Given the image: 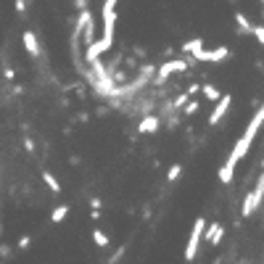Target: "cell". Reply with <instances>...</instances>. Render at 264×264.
<instances>
[{"label": "cell", "mask_w": 264, "mask_h": 264, "mask_svg": "<svg viewBox=\"0 0 264 264\" xmlns=\"http://www.w3.org/2000/svg\"><path fill=\"white\" fill-rule=\"evenodd\" d=\"M222 238H224V228L222 224H214V230H212L209 238H206V243H209V246H220Z\"/></svg>", "instance_id": "obj_12"}, {"label": "cell", "mask_w": 264, "mask_h": 264, "mask_svg": "<svg viewBox=\"0 0 264 264\" xmlns=\"http://www.w3.org/2000/svg\"><path fill=\"white\" fill-rule=\"evenodd\" d=\"M32 246V235H24V238H18L16 243V248H30Z\"/></svg>", "instance_id": "obj_19"}, {"label": "cell", "mask_w": 264, "mask_h": 264, "mask_svg": "<svg viewBox=\"0 0 264 264\" xmlns=\"http://www.w3.org/2000/svg\"><path fill=\"white\" fill-rule=\"evenodd\" d=\"M196 64V58L190 56V58H177V61H166L158 66V82H164L169 74H177V72H188V66Z\"/></svg>", "instance_id": "obj_4"}, {"label": "cell", "mask_w": 264, "mask_h": 264, "mask_svg": "<svg viewBox=\"0 0 264 264\" xmlns=\"http://www.w3.org/2000/svg\"><path fill=\"white\" fill-rule=\"evenodd\" d=\"M16 11H18V16H26V3L24 0H16Z\"/></svg>", "instance_id": "obj_21"}, {"label": "cell", "mask_w": 264, "mask_h": 264, "mask_svg": "<svg viewBox=\"0 0 264 264\" xmlns=\"http://www.w3.org/2000/svg\"><path fill=\"white\" fill-rule=\"evenodd\" d=\"M196 111H198V103H196V100H188V103H185V116L196 114Z\"/></svg>", "instance_id": "obj_20"}, {"label": "cell", "mask_w": 264, "mask_h": 264, "mask_svg": "<svg viewBox=\"0 0 264 264\" xmlns=\"http://www.w3.org/2000/svg\"><path fill=\"white\" fill-rule=\"evenodd\" d=\"M230 56V48H224V45H220V48H214V50H206V48H201L193 58L196 61H201V64H220V61H224Z\"/></svg>", "instance_id": "obj_5"}, {"label": "cell", "mask_w": 264, "mask_h": 264, "mask_svg": "<svg viewBox=\"0 0 264 264\" xmlns=\"http://www.w3.org/2000/svg\"><path fill=\"white\" fill-rule=\"evenodd\" d=\"M92 240H96V246H100V248H108V235L103 232V230H92Z\"/></svg>", "instance_id": "obj_14"}, {"label": "cell", "mask_w": 264, "mask_h": 264, "mask_svg": "<svg viewBox=\"0 0 264 264\" xmlns=\"http://www.w3.org/2000/svg\"><path fill=\"white\" fill-rule=\"evenodd\" d=\"M116 3L119 0H106V3H103V11H116Z\"/></svg>", "instance_id": "obj_22"}, {"label": "cell", "mask_w": 264, "mask_h": 264, "mask_svg": "<svg viewBox=\"0 0 264 264\" xmlns=\"http://www.w3.org/2000/svg\"><path fill=\"white\" fill-rule=\"evenodd\" d=\"M201 48H204V37H196V40H188V42L182 45V53H188V56H196Z\"/></svg>", "instance_id": "obj_11"}, {"label": "cell", "mask_w": 264, "mask_h": 264, "mask_svg": "<svg viewBox=\"0 0 264 264\" xmlns=\"http://www.w3.org/2000/svg\"><path fill=\"white\" fill-rule=\"evenodd\" d=\"M262 198H264V174H259V177H256V188H254V190L246 196V201H243L240 214H243V216H251V214L262 206Z\"/></svg>", "instance_id": "obj_3"}, {"label": "cell", "mask_w": 264, "mask_h": 264, "mask_svg": "<svg viewBox=\"0 0 264 264\" xmlns=\"http://www.w3.org/2000/svg\"><path fill=\"white\" fill-rule=\"evenodd\" d=\"M0 232H3V224H0Z\"/></svg>", "instance_id": "obj_26"}, {"label": "cell", "mask_w": 264, "mask_h": 264, "mask_svg": "<svg viewBox=\"0 0 264 264\" xmlns=\"http://www.w3.org/2000/svg\"><path fill=\"white\" fill-rule=\"evenodd\" d=\"M204 230H206V220L198 216V220L193 222L190 240H188V246H185V262H193L198 256V246H201V240H204Z\"/></svg>", "instance_id": "obj_2"}, {"label": "cell", "mask_w": 264, "mask_h": 264, "mask_svg": "<svg viewBox=\"0 0 264 264\" xmlns=\"http://www.w3.org/2000/svg\"><path fill=\"white\" fill-rule=\"evenodd\" d=\"M251 34L256 37V40H259V45L264 48V24H262V26H254V30H251Z\"/></svg>", "instance_id": "obj_18"}, {"label": "cell", "mask_w": 264, "mask_h": 264, "mask_svg": "<svg viewBox=\"0 0 264 264\" xmlns=\"http://www.w3.org/2000/svg\"><path fill=\"white\" fill-rule=\"evenodd\" d=\"M180 174H182V164H174V166H172V169H169V172H166V180H169V182H174V180H177V177H180Z\"/></svg>", "instance_id": "obj_17"}, {"label": "cell", "mask_w": 264, "mask_h": 264, "mask_svg": "<svg viewBox=\"0 0 264 264\" xmlns=\"http://www.w3.org/2000/svg\"><path fill=\"white\" fill-rule=\"evenodd\" d=\"M3 77H6V80H14V77H16V72L11 69V66H6V69H3Z\"/></svg>", "instance_id": "obj_23"}, {"label": "cell", "mask_w": 264, "mask_h": 264, "mask_svg": "<svg viewBox=\"0 0 264 264\" xmlns=\"http://www.w3.org/2000/svg\"><path fill=\"white\" fill-rule=\"evenodd\" d=\"M262 124H264V103L259 106V111L254 114V119L248 122V127H246V132H243V138L235 143V148H232V154L228 156L232 164H238L243 156L248 154V148H251V143H254V138H256V132L262 130Z\"/></svg>", "instance_id": "obj_1"}, {"label": "cell", "mask_w": 264, "mask_h": 264, "mask_svg": "<svg viewBox=\"0 0 264 264\" xmlns=\"http://www.w3.org/2000/svg\"><path fill=\"white\" fill-rule=\"evenodd\" d=\"M235 24H238V32L240 34H251V30H254V24L246 18V14H243V11H235Z\"/></svg>", "instance_id": "obj_10"}, {"label": "cell", "mask_w": 264, "mask_h": 264, "mask_svg": "<svg viewBox=\"0 0 264 264\" xmlns=\"http://www.w3.org/2000/svg\"><path fill=\"white\" fill-rule=\"evenodd\" d=\"M214 264H222V262H220V259H216V262H214Z\"/></svg>", "instance_id": "obj_25"}, {"label": "cell", "mask_w": 264, "mask_h": 264, "mask_svg": "<svg viewBox=\"0 0 264 264\" xmlns=\"http://www.w3.org/2000/svg\"><path fill=\"white\" fill-rule=\"evenodd\" d=\"M22 40H24V48H26V53H30V56H40V45H37V37H34V32H24V34H22Z\"/></svg>", "instance_id": "obj_7"}, {"label": "cell", "mask_w": 264, "mask_h": 264, "mask_svg": "<svg viewBox=\"0 0 264 264\" xmlns=\"http://www.w3.org/2000/svg\"><path fill=\"white\" fill-rule=\"evenodd\" d=\"M262 169H264V162H262Z\"/></svg>", "instance_id": "obj_27"}, {"label": "cell", "mask_w": 264, "mask_h": 264, "mask_svg": "<svg viewBox=\"0 0 264 264\" xmlns=\"http://www.w3.org/2000/svg\"><path fill=\"white\" fill-rule=\"evenodd\" d=\"M156 130H158V116H146V119L138 124L140 135H148V132H156Z\"/></svg>", "instance_id": "obj_9"}, {"label": "cell", "mask_w": 264, "mask_h": 264, "mask_svg": "<svg viewBox=\"0 0 264 264\" xmlns=\"http://www.w3.org/2000/svg\"><path fill=\"white\" fill-rule=\"evenodd\" d=\"M66 214H69V206H56L53 209V214H50V222H64L66 220Z\"/></svg>", "instance_id": "obj_15"}, {"label": "cell", "mask_w": 264, "mask_h": 264, "mask_svg": "<svg viewBox=\"0 0 264 264\" xmlns=\"http://www.w3.org/2000/svg\"><path fill=\"white\" fill-rule=\"evenodd\" d=\"M24 146H26V150H30V154H32V150H34V143H32V140H30V138H24Z\"/></svg>", "instance_id": "obj_24"}, {"label": "cell", "mask_w": 264, "mask_h": 264, "mask_svg": "<svg viewBox=\"0 0 264 264\" xmlns=\"http://www.w3.org/2000/svg\"><path fill=\"white\" fill-rule=\"evenodd\" d=\"M235 166H238V164H232L230 158L220 166V182H222V185H230V182H232V172H235Z\"/></svg>", "instance_id": "obj_8"}, {"label": "cell", "mask_w": 264, "mask_h": 264, "mask_svg": "<svg viewBox=\"0 0 264 264\" xmlns=\"http://www.w3.org/2000/svg\"><path fill=\"white\" fill-rule=\"evenodd\" d=\"M214 103H216V106H214L212 116H209V124H212V127L220 124V122L224 119V114H228V108H230V103H232V96H220Z\"/></svg>", "instance_id": "obj_6"}, {"label": "cell", "mask_w": 264, "mask_h": 264, "mask_svg": "<svg viewBox=\"0 0 264 264\" xmlns=\"http://www.w3.org/2000/svg\"><path fill=\"white\" fill-rule=\"evenodd\" d=\"M262 18H264V11H262Z\"/></svg>", "instance_id": "obj_28"}, {"label": "cell", "mask_w": 264, "mask_h": 264, "mask_svg": "<svg viewBox=\"0 0 264 264\" xmlns=\"http://www.w3.org/2000/svg\"><path fill=\"white\" fill-rule=\"evenodd\" d=\"M42 182L48 185L53 193H61V185H58V180H56V174H50V172H42Z\"/></svg>", "instance_id": "obj_13"}, {"label": "cell", "mask_w": 264, "mask_h": 264, "mask_svg": "<svg viewBox=\"0 0 264 264\" xmlns=\"http://www.w3.org/2000/svg\"><path fill=\"white\" fill-rule=\"evenodd\" d=\"M201 92H204V96H206V98H209L212 103H214L216 98H220V96H222V92H220V90H216V88H214V84H201Z\"/></svg>", "instance_id": "obj_16"}]
</instances>
